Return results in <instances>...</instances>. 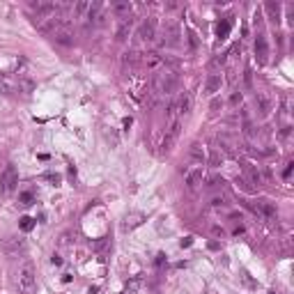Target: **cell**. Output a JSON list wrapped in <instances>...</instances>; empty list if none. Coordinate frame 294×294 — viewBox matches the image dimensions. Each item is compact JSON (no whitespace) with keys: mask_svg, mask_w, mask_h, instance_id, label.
I'll use <instances>...</instances> for the list:
<instances>
[{"mask_svg":"<svg viewBox=\"0 0 294 294\" xmlns=\"http://www.w3.org/2000/svg\"><path fill=\"white\" fill-rule=\"evenodd\" d=\"M223 85V76L221 74H209V78H207V83H204V95H216L218 90H221Z\"/></svg>","mask_w":294,"mask_h":294,"instance_id":"13","label":"cell"},{"mask_svg":"<svg viewBox=\"0 0 294 294\" xmlns=\"http://www.w3.org/2000/svg\"><path fill=\"white\" fill-rule=\"evenodd\" d=\"M237 186H241V189H244L246 193H253V191H255L253 186H248V182L244 180V177H237Z\"/></svg>","mask_w":294,"mask_h":294,"instance_id":"23","label":"cell"},{"mask_svg":"<svg viewBox=\"0 0 294 294\" xmlns=\"http://www.w3.org/2000/svg\"><path fill=\"white\" fill-rule=\"evenodd\" d=\"M211 234H214V237H223V228L214 225V228H211Z\"/></svg>","mask_w":294,"mask_h":294,"instance_id":"31","label":"cell"},{"mask_svg":"<svg viewBox=\"0 0 294 294\" xmlns=\"http://www.w3.org/2000/svg\"><path fill=\"white\" fill-rule=\"evenodd\" d=\"M264 9L269 12L271 21H274V23H278V18H281V5H278V2H274V0H269V2L264 5Z\"/></svg>","mask_w":294,"mask_h":294,"instance_id":"17","label":"cell"},{"mask_svg":"<svg viewBox=\"0 0 294 294\" xmlns=\"http://www.w3.org/2000/svg\"><path fill=\"white\" fill-rule=\"evenodd\" d=\"M218 186H223V180H218V177H211V180H209V189H218Z\"/></svg>","mask_w":294,"mask_h":294,"instance_id":"27","label":"cell"},{"mask_svg":"<svg viewBox=\"0 0 294 294\" xmlns=\"http://www.w3.org/2000/svg\"><path fill=\"white\" fill-rule=\"evenodd\" d=\"M23 251V239L21 237H7L2 241V253L5 255H16V253Z\"/></svg>","mask_w":294,"mask_h":294,"instance_id":"10","label":"cell"},{"mask_svg":"<svg viewBox=\"0 0 294 294\" xmlns=\"http://www.w3.org/2000/svg\"><path fill=\"white\" fill-rule=\"evenodd\" d=\"M138 62H140V53H138V51H126V53L122 55V72L131 74L133 67L138 65Z\"/></svg>","mask_w":294,"mask_h":294,"instance_id":"11","label":"cell"},{"mask_svg":"<svg viewBox=\"0 0 294 294\" xmlns=\"http://www.w3.org/2000/svg\"><path fill=\"white\" fill-rule=\"evenodd\" d=\"M175 103H177V110H180V115H186V113H189V108H191V97L184 92V95H180V99H177Z\"/></svg>","mask_w":294,"mask_h":294,"instance_id":"18","label":"cell"},{"mask_svg":"<svg viewBox=\"0 0 294 294\" xmlns=\"http://www.w3.org/2000/svg\"><path fill=\"white\" fill-rule=\"evenodd\" d=\"M110 12L120 18V21H129V18H131L133 7H131V2H129V0H120V2H115V5L110 7Z\"/></svg>","mask_w":294,"mask_h":294,"instance_id":"9","label":"cell"},{"mask_svg":"<svg viewBox=\"0 0 294 294\" xmlns=\"http://www.w3.org/2000/svg\"><path fill=\"white\" fill-rule=\"evenodd\" d=\"M136 290H138V281H133V283H131V288H126L122 294H136Z\"/></svg>","mask_w":294,"mask_h":294,"instance_id":"28","label":"cell"},{"mask_svg":"<svg viewBox=\"0 0 294 294\" xmlns=\"http://www.w3.org/2000/svg\"><path fill=\"white\" fill-rule=\"evenodd\" d=\"M16 182H18V175H16V170L9 166V168L2 173V177H0V191L2 193H9V191H14V186H16Z\"/></svg>","mask_w":294,"mask_h":294,"instance_id":"6","label":"cell"},{"mask_svg":"<svg viewBox=\"0 0 294 294\" xmlns=\"http://www.w3.org/2000/svg\"><path fill=\"white\" fill-rule=\"evenodd\" d=\"M189 156H191V161L196 163V168H200V166L204 163V150L200 147L198 143H193V145H191V152H189Z\"/></svg>","mask_w":294,"mask_h":294,"instance_id":"14","label":"cell"},{"mask_svg":"<svg viewBox=\"0 0 294 294\" xmlns=\"http://www.w3.org/2000/svg\"><path fill=\"white\" fill-rule=\"evenodd\" d=\"M46 180H48V182H53V184L58 186V182H60V177H58V175H46Z\"/></svg>","mask_w":294,"mask_h":294,"instance_id":"32","label":"cell"},{"mask_svg":"<svg viewBox=\"0 0 294 294\" xmlns=\"http://www.w3.org/2000/svg\"><path fill=\"white\" fill-rule=\"evenodd\" d=\"M131 35V18L129 21H120V28H117V42H126Z\"/></svg>","mask_w":294,"mask_h":294,"instance_id":"16","label":"cell"},{"mask_svg":"<svg viewBox=\"0 0 294 294\" xmlns=\"http://www.w3.org/2000/svg\"><path fill=\"white\" fill-rule=\"evenodd\" d=\"M88 294H97V288H90L88 290Z\"/></svg>","mask_w":294,"mask_h":294,"instance_id":"33","label":"cell"},{"mask_svg":"<svg viewBox=\"0 0 294 294\" xmlns=\"http://www.w3.org/2000/svg\"><path fill=\"white\" fill-rule=\"evenodd\" d=\"M32 202H35V193H32V191H23V193H21V204H23V207H30Z\"/></svg>","mask_w":294,"mask_h":294,"instance_id":"21","label":"cell"},{"mask_svg":"<svg viewBox=\"0 0 294 294\" xmlns=\"http://www.w3.org/2000/svg\"><path fill=\"white\" fill-rule=\"evenodd\" d=\"M218 108H221V101L214 99V101H211V113H218Z\"/></svg>","mask_w":294,"mask_h":294,"instance_id":"30","label":"cell"},{"mask_svg":"<svg viewBox=\"0 0 294 294\" xmlns=\"http://www.w3.org/2000/svg\"><path fill=\"white\" fill-rule=\"evenodd\" d=\"M48 37L53 42L62 44V46H69L74 42V30H72V25H69V21L67 18H58L53 23V28H51V32H48Z\"/></svg>","mask_w":294,"mask_h":294,"instance_id":"2","label":"cell"},{"mask_svg":"<svg viewBox=\"0 0 294 294\" xmlns=\"http://www.w3.org/2000/svg\"><path fill=\"white\" fill-rule=\"evenodd\" d=\"M228 30H230V21H225L223 25H218V37L221 39H225V35H228Z\"/></svg>","mask_w":294,"mask_h":294,"instance_id":"25","label":"cell"},{"mask_svg":"<svg viewBox=\"0 0 294 294\" xmlns=\"http://www.w3.org/2000/svg\"><path fill=\"white\" fill-rule=\"evenodd\" d=\"M202 182H204L202 168H191L186 173V189H189V191H198L200 186H202Z\"/></svg>","mask_w":294,"mask_h":294,"instance_id":"7","label":"cell"},{"mask_svg":"<svg viewBox=\"0 0 294 294\" xmlns=\"http://www.w3.org/2000/svg\"><path fill=\"white\" fill-rule=\"evenodd\" d=\"M253 211H255V214H260L262 218H267V221H276V218H278L276 204L269 202V200H260L258 204H253Z\"/></svg>","mask_w":294,"mask_h":294,"instance_id":"5","label":"cell"},{"mask_svg":"<svg viewBox=\"0 0 294 294\" xmlns=\"http://www.w3.org/2000/svg\"><path fill=\"white\" fill-rule=\"evenodd\" d=\"M0 90H2V92H7V95L12 92V85H9V81H7L5 76H0Z\"/></svg>","mask_w":294,"mask_h":294,"instance_id":"24","label":"cell"},{"mask_svg":"<svg viewBox=\"0 0 294 294\" xmlns=\"http://www.w3.org/2000/svg\"><path fill=\"white\" fill-rule=\"evenodd\" d=\"M267 55H269L267 37H264V35H258V39H255V58H258L260 65H264V62H267Z\"/></svg>","mask_w":294,"mask_h":294,"instance_id":"12","label":"cell"},{"mask_svg":"<svg viewBox=\"0 0 294 294\" xmlns=\"http://www.w3.org/2000/svg\"><path fill=\"white\" fill-rule=\"evenodd\" d=\"M16 288L18 294H32L37 288V271L32 262H23L16 271Z\"/></svg>","mask_w":294,"mask_h":294,"instance_id":"1","label":"cell"},{"mask_svg":"<svg viewBox=\"0 0 294 294\" xmlns=\"http://www.w3.org/2000/svg\"><path fill=\"white\" fill-rule=\"evenodd\" d=\"M154 32H156V21L154 18H147V21H143L140 23V28H138V37L143 39V42H154Z\"/></svg>","mask_w":294,"mask_h":294,"instance_id":"8","label":"cell"},{"mask_svg":"<svg viewBox=\"0 0 294 294\" xmlns=\"http://www.w3.org/2000/svg\"><path fill=\"white\" fill-rule=\"evenodd\" d=\"M145 67H147V72H159V67H161V58H159V53H147L145 55Z\"/></svg>","mask_w":294,"mask_h":294,"instance_id":"15","label":"cell"},{"mask_svg":"<svg viewBox=\"0 0 294 294\" xmlns=\"http://www.w3.org/2000/svg\"><path fill=\"white\" fill-rule=\"evenodd\" d=\"M177 136H180V120L168 122V129H166V136H163V143H161V152H163V154H168V152L173 150V145H175V140H177Z\"/></svg>","mask_w":294,"mask_h":294,"instance_id":"3","label":"cell"},{"mask_svg":"<svg viewBox=\"0 0 294 294\" xmlns=\"http://www.w3.org/2000/svg\"><path fill=\"white\" fill-rule=\"evenodd\" d=\"M216 140H218V145H221V147H223V150H225V152H228L230 156H237V152H234V145H232V140H230L228 136H225V133H223V136H218Z\"/></svg>","mask_w":294,"mask_h":294,"instance_id":"19","label":"cell"},{"mask_svg":"<svg viewBox=\"0 0 294 294\" xmlns=\"http://www.w3.org/2000/svg\"><path fill=\"white\" fill-rule=\"evenodd\" d=\"M258 101H260V110H262V115H267L271 110V101L267 99V95L264 92H258Z\"/></svg>","mask_w":294,"mask_h":294,"instance_id":"20","label":"cell"},{"mask_svg":"<svg viewBox=\"0 0 294 294\" xmlns=\"http://www.w3.org/2000/svg\"><path fill=\"white\" fill-rule=\"evenodd\" d=\"M221 159H223V156L218 154V150H211V156H209V166H214V168H216L218 163H221Z\"/></svg>","mask_w":294,"mask_h":294,"instance_id":"22","label":"cell"},{"mask_svg":"<svg viewBox=\"0 0 294 294\" xmlns=\"http://www.w3.org/2000/svg\"><path fill=\"white\" fill-rule=\"evenodd\" d=\"M180 25L175 23V21H166L163 25V39H161V46H175V44L180 42Z\"/></svg>","mask_w":294,"mask_h":294,"instance_id":"4","label":"cell"},{"mask_svg":"<svg viewBox=\"0 0 294 294\" xmlns=\"http://www.w3.org/2000/svg\"><path fill=\"white\" fill-rule=\"evenodd\" d=\"M189 42H191V46H193V48L198 46V39H196V35H193V30H189Z\"/></svg>","mask_w":294,"mask_h":294,"instance_id":"29","label":"cell"},{"mask_svg":"<svg viewBox=\"0 0 294 294\" xmlns=\"http://www.w3.org/2000/svg\"><path fill=\"white\" fill-rule=\"evenodd\" d=\"M32 225H35V221H32L30 216H23V218H21V228H23V230H30Z\"/></svg>","mask_w":294,"mask_h":294,"instance_id":"26","label":"cell"}]
</instances>
